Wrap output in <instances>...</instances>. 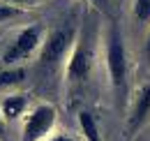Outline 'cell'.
<instances>
[{
  "label": "cell",
  "mask_w": 150,
  "mask_h": 141,
  "mask_svg": "<svg viewBox=\"0 0 150 141\" xmlns=\"http://www.w3.org/2000/svg\"><path fill=\"white\" fill-rule=\"evenodd\" d=\"M106 70L111 79V88L118 97L125 95L127 90V51L120 30L113 26L106 37Z\"/></svg>",
  "instance_id": "1"
},
{
  "label": "cell",
  "mask_w": 150,
  "mask_h": 141,
  "mask_svg": "<svg viewBox=\"0 0 150 141\" xmlns=\"http://www.w3.org/2000/svg\"><path fill=\"white\" fill-rule=\"evenodd\" d=\"M95 65V35L93 30H83L81 37H76L72 53H69V60H67V81L72 83H81L90 76Z\"/></svg>",
  "instance_id": "2"
},
{
  "label": "cell",
  "mask_w": 150,
  "mask_h": 141,
  "mask_svg": "<svg viewBox=\"0 0 150 141\" xmlns=\"http://www.w3.org/2000/svg\"><path fill=\"white\" fill-rule=\"evenodd\" d=\"M76 42V28L74 26H60L56 30H51L44 37L42 51H39V67L44 70H53L62 63V58L67 53H72V46Z\"/></svg>",
  "instance_id": "3"
},
{
  "label": "cell",
  "mask_w": 150,
  "mask_h": 141,
  "mask_svg": "<svg viewBox=\"0 0 150 141\" xmlns=\"http://www.w3.org/2000/svg\"><path fill=\"white\" fill-rule=\"evenodd\" d=\"M39 44H44V28H42L39 23L19 30L16 37L12 39V44L2 53L5 67H14V63H21V60L30 58V56L39 49Z\"/></svg>",
  "instance_id": "4"
},
{
  "label": "cell",
  "mask_w": 150,
  "mask_h": 141,
  "mask_svg": "<svg viewBox=\"0 0 150 141\" xmlns=\"http://www.w3.org/2000/svg\"><path fill=\"white\" fill-rule=\"evenodd\" d=\"M56 106L51 104H37L25 118L23 125V137L21 141H44L49 139L53 125H56Z\"/></svg>",
  "instance_id": "5"
},
{
  "label": "cell",
  "mask_w": 150,
  "mask_h": 141,
  "mask_svg": "<svg viewBox=\"0 0 150 141\" xmlns=\"http://www.w3.org/2000/svg\"><path fill=\"white\" fill-rule=\"evenodd\" d=\"M150 116V83H146L143 88L139 90L136 100H134V106H132V113H129V132H136L141 125L146 123V118Z\"/></svg>",
  "instance_id": "6"
},
{
  "label": "cell",
  "mask_w": 150,
  "mask_h": 141,
  "mask_svg": "<svg viewBox=\"0 0 150 141\" xmlns=\"http://www.w3.org/2000/svg\"><path fill=\"white\" fill-rule=\"evenodd\" d=\"M25 109H28V95H21V93L7 95L2 100V104H0V111H2L5 120H16Z\"/></svg>",
  "instance_id": "7"
},
{
  "label": "cell",
  "mask_w": 150,
  "mask_h": 141,
  "mask_svg": "<svg viewBox=\"0 0 150 141\" xmlns=\"http://www.w3.org/2000/svg\"><path fill=\"white\" fill-rule=\"evenodd\" d=\"M79 127H81V134H83L86 141H102V134H99V127L95 123L93 113L81 111L79 113Z\"/></svg>",
  "instance_id": "8"
},
{
  "label": "cell",
  "mask_w": 150,
  "mask_h": 141,
  "mask_svg": "<svg viewBox=\"0 0 150 141\" xmlns=\"http://www.w3.org/2000/svg\"><path fill=\"white\" fill-rule=\"evenodd\" d=\"M23 79H25V70L23 67H5V70H0V88L19 86Z\"/></svg>",
  "instance_id": "9"
},
{
  "label": "cell",
  "mask_w": 150,
  "mask_h": 141,
  "mask_svg": "<svg viewBox=\"0 0 150 141\" xmlns=\"http://www.w3.org/2000/svg\"><path fill=\"white\" fill-rule=\"evenodd\" d=\"M134 16L141 23H150V0H134Z\"/></svg>",
  "instance_id": "10"
},
{
  "label": "cell",
  "mask_w": 150,
  "mask_h": 141,
  "mask_svg": "<svg viewBox=\"0 0 150 141\" xmlns=\"http://www.w3.org/2000/svg\"><path fill=\"white\" fill-rule=\"evenodd\" d=\"M19 7H14V5H0V23L2 21H7V19H14L19 16Z\"/></svg>",
  "instance_id": "11"
},
{
  "label": "cell",
  "mask_w": 150,
  "mask_h": 141,
  "mask_svg": "<svg viewBox=\"0 0 150 141\" xmlns=\"http://www.w3.org/2000/svg\"><path fill=\"white\" fill-rule=\"evenodd\" d=\"M7 5H14V7H25V5H35V2H42V0H5Z\"/></svg>",
  "instance_id": "12"
},
{
  "label": "cell",
  "mask_w": 150,
  "mask_h": 141,
  "mask_svg": "<svg viewBox=\"0 0 150 141\" xmlns=\"http://www.w3.org/2000/svg\"><path fill=\"white\" fill-rule=\"evenodd\" d=\"M44 141H76V139H72L69 134H56V137H49V139H44Z\"/></svg>",
  "instance_id": "13"
},
{
  "label": "cell",
  "mask_w": 150,
  "mask_h": 141,
  "mask_svg": "<svg viewBox=\"0 0 150 141\" xmlns=\"http://www.w3.org/2000/svg\"><path fill=\"white\" fill-rule=\"evenodd\" d=\"M5 137V118H2V111H0V139Z\"/></svg>",
  "instance_id": "14"
},
{
  "label": "cell",
  "mask_w": 150,
  "mask_h": 141,
  "mask_svg": "<svg viewBox=\"0 0 150 141\" xmlns=\"http://www.w3.org/2000/svg\"><path fill=\"white\" fill-rule=\"evenodd\" d=\"M146 49H148V53H150V33H148V42H146Z\"/></svg>",
  "instance_id": "15"
},
{
  "label": "cell",
  "mask_w": 150,
  "mask_h": 141,
  "mask_svg": "<svg viewBox=\"0 0 150 141\" xmlns=\"http://www.w3.org/2000/svg\"><path fill=\"white\" fill-rule=\"evenodd\" d=\"M93 2H99V5H104V2H106V0H93Z\"/></svg>",
  "instance_id": "16"
}]
</instances>
